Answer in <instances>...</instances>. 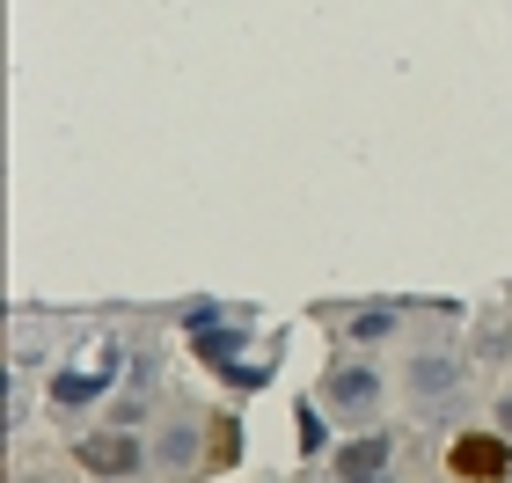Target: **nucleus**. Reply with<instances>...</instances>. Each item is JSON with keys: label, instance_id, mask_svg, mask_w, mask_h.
<instances>
[{"label": "nucleus", "instance_id": "obj_1", "mask_svg": "<svg viewBox=\"0 0 512 483\" xmlns=\"http://www.w3.org/2000/svg\"><path fill=\"white\" fill-rule=\"evenodd\" d=\"M447 476H461V483H505L512 476V447L498 440V432H461V440L447 447Z\"/></svg>", "mask_w": 512, "mask_h": 483}, {"label": "nucleus", "instance_id": "obj_2", "mask_svg": "<svg viewBox=\"0 0 512 483\" xmlns=\"http://www.w3.org/2000/svg\"><path fill=\"white\" fill-rule=\"evenodd\" d=\"M81 462H96L103 476H125V462H132V447H125V440H110V447L96 440V447H81Z\"/></svg>", "mask_w": 512, "mask_h": 483}, {"label": "nucleus", "instance_id": "obj_3", "mask_svg": "<svg viewBox=\"0 0 512 483\" xmlns=\"http://www.w3.org/2000/svg\"><path fill=\"white\" fill-rule=\"evenodd\" d=\"M205 447H213V462H235V425L213 418V432H205Z\"/></svg>", "mask_w": 512, "mask_h": 483}]
</instances>
